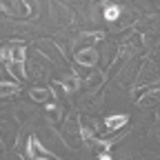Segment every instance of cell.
Wrapping results in <instances>:
<instances>
[{
	"mask_svg": "<svg viewBox=\"0 0 160 160\" xmlns=\"http://www.w3.org/2000/svg\"><path fill=\"white\" fill-rule=\"evenodd\" d=\"M76 60H78L80 65H85V67H91V65L98 62V51L93 47H85V49H80L76 53Z\"/></svg>",
	"mask_w": 160,
	"mask_h": 160,
	"instance_id": "cell-1",
	"label": "cell"
},
{
	"mask_svg": "<svg viewBox=\"0 0 160 160\" xmlns=\"http://www.w3.org/2000/svg\"><path fill=\"white\" fill-rule=\"evenodd\" d=\"M9 47H11V60H9V62H20V65H22V62H25V56H27L25 45H22V42H13V45H9Z\"/></svg>",
	"mask_w": 160,
	"mask_h": 160,
	"instance_id": "cell-2",
	"label": "cell"
},
{
	"mask_svg": "<svg viewBox=\"0 0 160 160\" xmlns=\"http://www.w3.org/2000/svg\"><path fill=\"white\" fill-rule=\"evenodd\" d=\"M156 102H160V89H151V91H147L142 98L138 100L140 107H151V105H156Z\"/></svg>",
	"mask_w": 160,
	"mask_h": 160,
	"instance_id": "cell-3",
	"label": "cell"
},
{
	"mask_svg": "<svg viewBox=\"0 0 160 160\" xmlns=\"http://www.w3.org/2000/svg\"><path fill=\"white\" fill-rule=\"evenodd\" d=\"M127 116H122V113H118V116H109L107 120H105V125H107V129H120V127H122V125H127Z\"/></svg>",
	"mask_w": 160,
	"mask_h": 160,
	"instance_id": "cell-4",
	"label": "cell"
},
{
	"mask_svg": "<svg viewBox=\"0 0 160 160\" xmlns=\"http://www.w3.org/2000/svg\"><path fill=\"white\" fill-rule=\"evenodd\" d=\"M60 85H62L65 91H76L78 85H80V80H78V76H67V78L60 80Z\"/></svg>",
	"mask_w": 160,
	"mask_h": 160,
	"instance_id": "cell-5",
	"label": "cell"
},
{
	"mask_svg": "<svg viewBox=\"0 0 160 160\" xmlns=\"http://www.w3.org/2000/svg\"><path fill=\"white\" fill-rule=\"evenodd\" d=\"M7 69H9V73H11V76H16V78H20V80H22V78L27 76L20 62H7Z\"/></svg>",
	"mask_w": 160,
	"mask_h": 160,
	"instance_id": "cell-6",
	"label": "cell"
},
{
	"mask_svg": "<svg viewBox=\"0 0 160 160\" xmlns=\"http://www.w3.org/2000/svg\"><path fill=\"white\" fill-rule=\"evenodd\" d=\"M118 16H120V7L118 5H107L105 7V18L107 20H116Z\"/></svg>",
	"mask_w": 160,
	"mask_h": 160,
	"instance_id": "cell-7",
	"label": "cell"
},
{
	"mask_svg": "<svg viewBox=\"0 0 160 160\" xmlns=\"http://www.w3.org/2000/svg\"><path fill=\"white\" fill-rule=\"evenodd\" d=\"M11 9L16 13H20V16H27L29 13V5H25V2H11Z\"/></svg>",
	"mask_w": 160,
	"mask_h": 160,
	"instance_id": "cell-8",
	"label": "cell"
},
{
	"mask_svg": "<svg viewBox=\"0 0 160 160\" xmlns=\"http://www.w3.org/2000/svg\"><path fill=\"white\" fill-rule=\"evenodd\" d=\"M18 87L13 85V82H0V96H9V93H13Z\"/></svg>",
	"mask_w": 160,
	"mask_h": 160,
	"instance_id": "cell-9",
	"label": "cell"
},
{
	"mask_svg": "<svg viewBox=\"0 0 160 160\" xmlns=\"http://www.w3.org/2000/svg\"><path fill=\"white\" fill-rule=\"evenodd\" d=\"M102 78H105L102 73H100V71H96L91 78H87V85H89V87H98L100 82H102Z\"/></svg>",
	"mask_w": 160,
	"mask_h": 160,
	"instance_id": "cell-10",
	"label": "cell"
},
{
	"mask_svg": "<svg viewBox=\"0 0 160 160\" xmlns=\"http://www.w3.org/2000/svg\"><path fill=\"white\" fill-rule=\"evenodd\" d=\"M47 96H49L47 89H31V98H33V100H45Z\"/></svg>",
	"mask_w": 160,
	"mask_h": 160,
	"instance_id": "cell-11",
	"label": "cell"
},
{
	"mask_svg": "<svg viewBox=\"0 0 160 160\" xmlns=\"http://www.w3.org/2000/svg\"><path fill=\"white\" fill-rule=\"evenodd\" d=\"M100 160H113L111 156H107V153H100Z\"/></svg>",
	"mask_w": 160,
	"mask_h": 160,
	"instance_id": "cell-12",
	"label": "cell"
}]
</instances>
